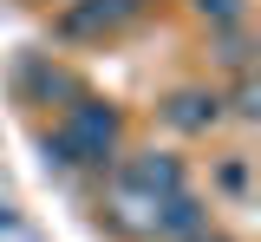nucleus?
<instances>
[{
    "instance_id": "nucleus-7",
    "label": "nucleus",
    "mask_w": 261,
    "mask_h": 242,
    "mask_svg": "<svg viewBox=\"0 0 261 242\" xmlns=\"http://www.w3.org/2000/svg\"><path fill=\"white\" fill-rule=\"evenodd\" d=\"M248 53H255V46H248V33H242V27H222V46H216V59H222L235 79L248 72Z\"/></svg>"
},
{
    "instance_id": "nucleus-8",
    "label": "nucleus",
    "mask_w": 261,
    "mask_h": 242,
    "mask_svg": "<svg viewBox=\"0 0 261 242\" xmlns=\"http://www.w3.org/2000/svg\"><path fill=\"white\" fill-rule=\"evenodd\" d=\"M190 7L209 27H242V13H248V0H190Z\"/></svg>"
},
{
    "instance_id": "nucleus-5",
    "label": "nucleus",
    "mask_w": 261,
    "mask_h": 242,
    "mask_svg": "<svg viewBox=\"0 0 261 242\" xmlns=\"http://www.w3.org/2000/svg\"><path fill=\"white\" fill-rule=\"evenodd\" d=\"M118 177L137 183L144 197H157V203H170V197H183V190H190V183H183V157H170V151H144V157H130Z\"/></svg>"
},
{
    "instance_id": "nucleus-1",
    "label": "nucleus",
    "mask_w": 261,
    "mask_h": 242,
    "mask_svg": "<svg viewBox=\"0 0 261 242\" xmlns=\"http://www.w3.org/2000/svg\"><path fill=\"white\" fill-rule=\"evenodd\" d=\"M118 131H124L118 105L79 99L65 111L59 138H46V157H53V164H105V157H118Z\"/></svg>"
},
{
    "instance_id": "nucleus-3",
    "label": "nucleus",
    "mask_w": 261,
    "mask_h": 242,
    "mask_svg": "<svg viewBox=\"0 0 261 242\" xmlns=\"http://www.w3.org/2000/svg\"><path fill=\"white\" fill-rule=\"evenodd\" d=\"M157 197H144L137 183H124V177H111V190H105V223L118 229V236H130V242H150L157 236Z\"/></svg>"
},
{
    "instance_id": "nucleus-2",
    "label": "nucleus",
    "mask_w": 261,
    "mask_h": 242,
    "mask_svg": "<svg viewBox=\"0 0 261 242\" xmlns=\"http://www.w3.org/2000/svg\"><path fill=\"white\" fill-rule=\"evenodd\" d=\"M137 13H144V0H72L59 13V33L65 39H105L118 27H130Z\"/></svg>"
},
{
    "instance_id": "nucleus-9",
    "label": "nucleus",
    "mask_w": 261,
    "mask_h": 242,
    "mask_svg": "<svg viewBox=\"0 0 261 242\" xmlns=\"http://www.w3.org/2000/svg\"><path fill=\"white\" fill-rule=\"evenodd\" d=\"M261 92H255V72H242V79H235V99H228V111H235V118H255V111H261Z\"/></svg>"
},
{
    "instance_id": "nucleus-6",
    "label": "nucleus",
    "mask_w": 261,
    "mask_h": 242,
    "mask_svg": "<svg viewBox=\"0 0 261 242\" xmlns=\"http://www.w3.org/2000/svg\"><path fill=\"white\" fill-rule=\"evenodd\" d=\"M196 236H209V209L183 190V197H170V203L157 209V236L150 242H196Z\"/></svg>"
},
{
    "instance_id": "nucleus-4",
    "label": "nucleus",
    "mask_w": 261,
    "mask_h": 242,
    "mask_svg": "<svg viewBox=\"0 0 261 242\" xmlns=\"http://www.w3.org/2000/svg\"><path fill=\"white\" fill-rule=\"evenodd\" d=\"M163 125H170V131L202 138V131H216V125H222V99H216L209 85H176V92L163 99Z\"/></svg>"
},
{
    "instance_id": "nucleus-11",
    "label": "nucleus",
    "mask_w": 261,
    "mask_h": 242,
    "mask_svg": "<svg viewBox=\"0 0 261 242\" xmlns=\"http://www.w3.org/2000/svg\"><path fill=\"white\" fill-rule=\"evenodd\" d=\"M196 242H228V236H196Z\"/></svg>"
},
{
    "instance_id": "nucleus-10",
    "label": "nucleus",
    "mask_w": 261,
    "mask_h": 242,
    "mask_svg": "<svg viewBox=\"0 0 261 242\" xmlns=\"http://www.w3.org/2000/svg\"><path fill=\"white\" fill-rule=\"evenodd\" d=\"M222 190H228V197L248 190V164H242V157H228V164H222Z\"/></svg>"
}]
</instances>
